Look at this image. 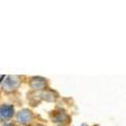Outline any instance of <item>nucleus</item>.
I'll return each mask as SVG.
<instances>
[{
  "instance_id": "obj_1",
  "label": "nucleus",
  "mask_w": 126,
  "mask_h": 126,
  "mask_svg": "<svg viewBox=\"0 0 126 126\" xmlns=\"http://www.w3.org/2000/svg\"><path fill=\"white\" fill-rule=\"evenodd\" d=\"M20 85V78L18 76H9L3 83V89L6 92H13Z\"/></svg>"
},
{
  "instance_id": "obj_2",
  "label": "nucleus",
  "mask_w": 126,
  "mask_h": 126,
  "mask_svg": "<svg viewBox=\"0 0 126 126\" xmlns=\"http://www.w3.org/2000/svg\"><path fill=\"white\" fill-rule=\"evenodd\" d=\"M17 120L21 124H27L33 120V113L29 109H23L21 111H19L17 116Z\"/></svg>"
},
{
  "instance_id": "obj_3",
  "label": "nucleus",
  "mask_w": 126,
  "mask_h": 126,
  "mask_svg": "<svg viewBox=\"0 0 126 126\" xmlns=\"http://www.w3.org/2000/svg\"><path fill=\"white\" fill-rule=\"evenodd\" d=\"M14 115V107L11 105H2L0 107V119H10Z\"/></svg>"
},
{
  "instance_id": "obj_4",
  "label": "nucleus",
  "mask_w": 126,
  "mask_h": 126,
  "mask_svg": "<svg viewBox=\"0 0 126 126\" xmlns=\"http://www.w3.org/2000/svg\"><path fill=\"white\" fill-rule=\"evenodd\" d=\"M30 85L34 89H43L46 86V81L43 78H33L30 82Z\"/></svg>"
},
{
  "instance_id": "obj_5",
  "label": "nucleus",
  "mask_w": 126,
  "mask_h": 126,
  "mask_svg": "<svg viewBox=\"0 0 126 126\" xmlns=\"http://www.w3.org/2000/svg\"><path fill=\"white\" fill-rule=\"evenodd\" d=\"M54 120L56 121L57 123H63V121L67 120V116H66L64 112H61V113H60V116H59V117H56V116H55Z\"/></svg>"
},
{
  "instance_id": "obj_6",
  "label": "nucleus",
  "mask_w": 126,
  "mask_h": 126,
  "mask_svg": "<svg viewBox=\"0 0 126 126\" xmlns=\"http://www.w3.org/2000/svg\"><path fill=\"white\" fill-rule=\"evenodd\" d=\"M36 126H43V125H40V124H39V125H36Z\"/></svg>"
}]
</instances>
